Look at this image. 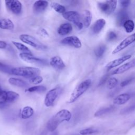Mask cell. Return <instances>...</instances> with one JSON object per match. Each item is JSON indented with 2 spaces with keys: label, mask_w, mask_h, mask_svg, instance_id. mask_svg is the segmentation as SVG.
Returning a JSON list of instances; mask_svg holds the SVG:
<instances>
[{
  "label": "cell",
  "mask_w": 135,
  "mask_h": 135,
  "mask_svg": "<svg viewBox=\"0 0 135 135\" xmlns=\"http://www.w3.org/2000/svg\"><path fill=\"white\" fill-rule=\"evenodd\" d=\"M71 116V112L66 109L59 111L48 121L46 125L47 130L51 132L54 131L62 122L69 121Z\"/></svg>",
  "instance_id": "obj_1"
},
{
  "label": "cell",
  "mask_w": 135,
  "mask_h": 135,
  "mask_svg": "<svg viewBox=\"0 0 135 135\" xmlns=\"http://www.w3.org/2000/svg\"><path fill=\"white\" fill-rule=\"evenodd\" d=\"M40 73L41 70L38 68L31 66L13 68L12 71V74L30 79L39 75Z\"/></svg>",
  "instance_id": "obj_2"
},
{
  "label": "cell",
  "mask_w": 135,
  "mask_h": 135,
  "mask_svg": "<svg viewBox=\"0 0 135 135\" xmlns=\"http://www.w3.org/2000/svg\"><path fill=\"white\" fill-rule=\"evenodd\" d=\"M91 84V81L90 79H86L79 84L72 92L68 103H71L75 102L89 89Z\"/></svg>",
  "instance_id": "obj_3"
},
{
  "label": "cell",
  "mask_w": 135,
  "mask_h": 135,
  "mask_svg": "<svg viewBox=\"0 0 135 135\" xmlns=\"http://www.w3.org/2000/svg\"><path fill=\"white\" fill-rule=\"evenodd\" d=\"M20 40L23 42L32 46L37 50L44 51L47 49V46L41 43L35 37L28 34H21L19 36Z\"/></svg>",
  "instance_id": "obj_4"
},
{
  "label": "cell",
  "mask_w": 135,
  "mask_h": 135,
  "mask_svg": "<svg viewBox=\"0 0 135 135\" xmlns=\"http://www.w3.org/2000/svg\"><path fill=\"white\" fill-rule=\"evenodd\" d=\"M97 5L102 13L107 15H109L114 12L117 5V1L109 0L98 2Z\"/></svg>",
  "instance_id": "obj_5"
},
{
  "label": "cell",
  "mask_w": 135,
  "mask_h": 135,
  "mask_svg": "<svg viewBox=\"0 0 135 135\" xmlns=\"http://www.w3.org/2000/svg\"><path fill=\"white\" fill-rule=\"evenodd\" d=\"M62 16L65 20L72 22L79 30H81L83 27V23L80 20V15L78 12L74 11L65 12L62 13Z\"/></svg>",
  "instance_id": "obj_6"
},
{
  "label": "cell",
  "mask_w": 135,
  "mask_h": 135,
  "mask_svg": "<svg viewBox=\"0 0 135 135\" xmlns=\"http://www.w3.org/2000/svg\"><path fill=\"white\" fill-rule=\"evenodd\" d=\"M62 91V89L60 87L54 88L49 90L45 95L44 99V104L46 107L53 106Z\"/></svg>",
  "instance_id": "obj_7"
},
{
  "label": "cell",
  "mask_w": 135,
  "mask_h": 135,
  "mask_svg": "<svg viewBox=\"0 0 135 135\" xmlns=\"http://www.w3.org/2000/svg\"><path fill=\"white\" fill-rule=\"evenodd\" d=\"M20 57L25 62L31 63H35L40 65H45L47 62L45 59L37 57L34 56L32 53H21L19 54Z\"/></svg>",
  "instance_id": "obj_8"
},
{
  "label": "cell",
  "mask_w": 135,
  "mask_h": 135,
  "mask_svg": "<svg viewBox=\"0 0 135 135\" xmlns=\"http://www.w3.org/2000/svg\"><path fill=\"white\" fill-rule=\"evenodd\" d=\"M5 5L8 9L15 15H18L21 13L22 5L20 1L17 0H9L5 1Z\"/></svg>",
  "instance_id": "obj_9"
},
{
  "label": "cell",
  "mask_w": 135,
  "mask_h": 135,
  "mask_svg": "<svg viewBox=\"0 0 135 135\" xmlns=\"http://www.w3.org/2000/svg\"><path fill=\"white\" fill-rule=\"evenodd\" d=\"M134 34H132L128 36H127L126 38H124L120 43L117 46V47L112 51V54H116L121 51L123 50L129 45L132 44L134 41Z\"/></svg>",
  "instance_id": "obj_10"
},
{
  "label": "cell",
  "mask_w": 135,
  "mask_h": 135,
  "mask_svg": "<svg viewBox=\"0 0 135 135\" xmlns=\"http://www.w3.org/2000/svg\"><path fill=\"white\" fill-rule=\"evenodd\" d=\"M61 43L70 45L75 48H80L82 46V44L80 40L75 36H69L63 38L61 41Z\"/></svg>",
  "instance_id": "obj_11"
},
{
  "label": "cell",
  "mask_w": 135,
  "mask_h": 135,
  "mask_svg": "<svg viewBox=\"0 0 135 135\" xmlns=\"http://www.w3.org/2000/svg\"><path fill=\"white\" fill-rule=\"evenodd\" d=\"M131 57V55H126L120 57L117 59L112 60V61L109 62L105 65V68L107 69V70H110L112 69V68L118 66L119 65L122 64L124 62L130 59Z\"/></svg>",
  "instance_id": "obj_12"
},
{
  "label": "cell",
  "mask_w": 135,
  "mask_h": 135,
  "mask_svg": "<svg viewBox=\"0 0 135 135\" xmlns=\"http://www.w3.org/2000/svg\"><path fill=\"white\" fill-rule=\"evenodd\" d=\"M134 65H135V60L134 59H133L131 61L122 64L117 69H115L114 71H112V72L111 73V74L115 75V74L124 73L127 71H128V70L130 69L131 68H133L134 66Z\"/></svg>",
  "instance_id": "obj_13"
},
{
  "label": "cell",
  "mask_w": 135,
  "mask_h": 135,
  "mask_svg": "<svg viewBox=\"0 0 135 135\" xmlns=\"http://www.w3.org/2000/svg\"><path fill=\"white\" fill-rule=\"evenodd\" d=\"M50 64L53 68L59 70H62L65 67L63 61L59 56H53L50 60Z\"/></svg>",
  "instance_id": "obj_14"
},
{
  "label": "cell",
  "mask_w": 135,
  "mask_h": 135,
  "mask_svg": "<svg viewBox=\"0 0 135 135\" xmlns=\"http://www.w3.org/2000/svg\"><path fill=\"white\" fill-rule=\"evenodd\" d=\"M49 5V2L46 1H36L34 2L33 9L35 13H41L46 9Z\"/></svg>",
  "instance_id": "obj_15"
},
{
  "label": "cell",
  "mask_w": 135,
  "mask_h": 135,
  "mask_svg": "<svg viewBox=\"0 0 135 135\" xmlns=\"http://www.w3.org/2000/svg\"><path fill=\"white\" fill-rule=\"evenodd\" d=\"M129 18L128 13L125 9H121L118 12L116 16V22L118 26H122Z\"/></svg>",
  "instance_id": "obj_16"
},
{
  "label": "cell",
  "mask_w": 135,
  "mask_h": 135,
  "mask_svg": "<svg viewBox=\"0 0 135 135\" xmlns=\"http://www.w3.org/2000/svg\"><path fill=\"white\" fill-rule=\"evenodd\" d=\"M106 24L105 21L103 18H100L97 20L92 27V31L94 34H99L104 27Z\"/></svg>",
  "instance_id": "obj_17"
},
{
  "label": "cell",
  "mask_w": 135,
  "mask_h": 135,
  "mask_svg": "<svg viewBox=\"0 0 135 135\" xmlns=\"http://www.w3.org/2000/svg\"><path fill=\"white\" fill-rule=\"evenodd\" d=\"M72 31V26L70 23H65L62 24L57 28V33L59 35L63 36L70 33Z\"/></svg>",
  "instance_id": "obj_18"
},
{
  "label": "cell",
  "mask_w": 135,
  "mask_h": 135,
  "mask_svg": "<svg viewBox=\"0 0 135 135\" xmlns=\"http://www.w3.org/2000/svg\"><path fill=\"white\" fill-rule=\"evenodd\" d=\"M130 98V95L128 93H122L115 97L113 100V103L117 105H122L125 104Z\"/></svg>",
  "instance_id": "obj_19"
},
{
  "label": "cell",
  "mask_w": 135,
  "mask_h": 135,
  "mask_svg": "<svg viewBox=\"0 0 135 135\" xmlns=\"http://www.w3.org/2000/svg\"><path fill=\"white\" fill-rule=\"evenodd\" d=\"M82 18L83 26L86 28L88 27L90 25L92 21V14L91 12L86 9L83 11L82 15Z\"/></svg>",
  "instance_id": "obj_20"
},
{
  "label": "cell",
  "mask_w": 135,
  "mask_h": 135,
  "mask_svg": "<svg viewBox=\"0 0 135 135\" xmlns=\"http://www.w3.org/2000/svg\"><path fill=\"white\" fill-rule=\"evenodd\" d=\"M14 27V23L10 19L2 18L0 20V28L12 30Z\"/></svg>",
  "instance_id": "obj_21"
},
{
  "label": "cell",
  "mask_w": 135,
  "mask_h": 135,
  "mask_svg": "<svg viewBox=\"0 0 135 135\" xmlns=\"http://www.w3.org/2000/svg\"><path fill=\"white\" fill-rule=\"evenodd\" d=\"M8 82L12 85L20 88H25L28 85L27 83L25 81L15 78H10L8 79Z\"/></svg>",
  "instance_id": "obj_22"
},
{
  "label": "cell",
  "mask_w": 135,
  "mask_h": 135,
  "mask_svg": "<svg viewBox=\"0 0 135 135\" xmlns=\"http://www.w3.org/2000/svg\"><path fill=\"white\" fill-rule=\"evenodd\" d=\"M34 114V110L32 108L29 106L25 107L21 111V116L22 119H26L31 117Z\"/></svg>",
  "instance_id": "obj_23"
},
{
  "label": "cell",
  "mask_w": 135,
  "mask_h": 135,
  "mask_svg": "<svg viewBox=\"0 0 135 135\" xmlns=\"http://www.w3.org/2000/svg\"><path fill=\"white\" fill-rule=\"evenodd\" d=\"M19 97V94L15 92L12 91H7V103H12L16 101Z\"/></svg>",
  "instance_id": "obj_24"
},
{
  "label": "cell",
  "mask_w": 135,
  "mask_h": 135,
  "mask_svg": "<svg viewBox=\"0 0 135 135\" xmlns=\"http://www.w3.org/2000/svg\"><path fill=\"white\" fill-rule=\"evenodd\" d=\"M114 109V107L113 106H110L105 108H103L100 109H99L98 111L95 112L94 113L95 117H100L101 115H102L103 114L108 113L109 112H112Z\"/></svg>",
  "instance_id": "obj_25"
},
{
  "label": "cell",
  "mask_w": 135,
  "mask_h": 135,
  "mask_svg": "<svg viewBox=\"0 0 135 135\" xmlns=\"http://www.w3.org/2000/svg\"><path fill=\"white\" fill-rule=\"evenodd\" d=\"M51 8L59 13H63L65 12V8L64 6L56 2H52L50 4Z\"/></svg>",
  "instance_id": "obj_26"
},
{
  "label": "cell",
  "mask_w": 135,
  "mask_h": 135,
  "mask_svg": "<svg viewBox=\"0 0 135 135\" xmlns=\"http://www.w3.org/2000/svg\"><path fill=\"white\" fill-rule=\"evenodd\" d=\"M12 43L18 50L22 51V53H32L30 50L23 44L15 41H12Z\"/></svg>",
  "instance_id": "obj_27"
},
{
  "label": "cell",
  "mask_w": 135,
  "mask_h": 135,
  "mask_svg": "<svg viewBox=\"0 0 135 135\" xmlns=\"http://www.w3.org/2000/svg\"><path fill=\"white\" fill-rule=\"evenodd\" d=\"M123 26L125 29V31L127 33H131L134 30V24L132 20H128L123 24Z\"/></svg>",
  "instance_id": "obj_28"
},
{
  "label": "cell",
  "mask_w": 135,
  "mask_h": 135,
  "mask_svg": "<svg viewBox=\"0 0 135 135\" xmlns=\"http://www.w3.org/2000/svg\"><path fill=\"white\" fill-rule=\"evenodd\" d=\"M46 90V88L43 85H35L27 89L25 91L29 92H42Z\"/></svg>",
  "instance_id": "obj_29"
},
{
  "label": "cell",
  "mask_w": 135,
  "mask_h": 135,
  "mask_svg": "<svg viewBox=\"0 0 135 135\" xmlns=\"http://www.w3.org/2000/svg\"><path fill=\"white\" fill-rule=\"evenodd\" d=\"M106 50V46L102 44L98 46L94 50V54L97 57H101Z\"/></svg>",
  "instance_id": "obj_30"
},
{
  "label": "cell",
  "mask_w": 135,
  "mask_h": 135,
  "mask_svg": "<svg viewBox=\"0 0 135 135\" xmlns=\"http://www.w3.org/2000/svg\"><path fill=\"white\" fill-rule=\"evenodd\" d=\"M13 68V67L8 65L0 62V71L2 72L12 74V71Z\"/></svg>",
  "instance_id": "obj_31"
},
{
  "label": "cell",
  "mask_w": 135,
  "mask_h": 135,
  "mask_svg": "<svg viewBox=\"0 0 135 135\" xmlns=\"http://www.w3.org/2000/svg\"><path fill=\"white\" fill-rule=\"evenodd\" d=\"M118 80L114 77L109 78L107 81V87L109 89H112L115 88L118 84Z\"/></svg>",
  "instance_id": "obj_32"
},
{
  "label": "cell",
  "mask_w": 135,
  "mask_h": 135,
  "mask_svg": "<svg viewBox=\"0 0 135 135\" xmlns=\"http://www.w3.org/2000/svg\"><path fill=\"white\" fill-rule=\"evenodd\" d=\"M7 103V91L3 90L0 85V105Z\"/></svg>",
  "instance_id": "obj_33"
},
{
  "label": "cell",
  "mask_w": 135,
  "mask_h": 135,
  "mask_svg": "<svg viewBox=\"0 0 135 135\" xmlns=\"http://www.w3.org/2000/svg\"><path fill=\"white\" fill-rule=\"evenodd\" d=\"M118 37L117 33L113 31H110L107 35V40L109 42H112L116 40Z\"/></svg>",
  "instance_id": "obj_34"
},
{
  "label": "cell",
  "mask_w": 135,
  "mask_h": 135,
  "mask_svg": "<svg viewBox=\"0 0 135 135\" xmlns=\"http://www.w3.org/2000/svg\"><path fill=\"white\" fill-rule=\"evenodd\" d=\"M97 132L98 131L96 129H92V128H87V129H83L80 131V133L82 135H88V134H93Z\"/></svg>",
  "instance_id": "obj_35"
},
{
  "label": "cell",
  "mask_w": 135,
  "mask_h": 135,
  "mask_svg": "<svg viewBox=\"0 0 135 135\" xmlns=\"http://www.w3.org/2000/svg\"><path fill=\"white\" fill-rule=\"evenodd\" d=\"M43 78L40 75L36 76L30 79V82L33 84H38L43 81Z\"/></svg>",
  "instance_id": "obj_36"
},
{
  "label": "cell",
  "mask_w": 135,
  "mask_h": 135,
  "mask_svg": "<svg viewBox=\"0 0 135 135\" xmlns=\"http://www.w3.org/2000/svg\"><path fill=\"white\" fill-rule=\"evenodd\" d=\"M37 33L38 35H40V36L44 37H47L49 36V33L47 32V31L44 28H40L37 31Z\"/></svg>",
  "instance_id": "obj_37"
},
{
  "label": "cell",
  "mask_w": 135,
  "mask_h": 135,
  "mask_svg": "<svg viewBox=\"0 0 135 135\" xmlns=\"http://www.w3.org/2000/svg\"><path fill=\"white\" fill-rule=\"evenodd\" d=\"M108 77H109V74H108L103 75L102 77V78L101 79V80H100L98 86H101V85H102L103 84H104L105 83V82L107 81V80H108Z\"/></svg>",
  "instance_id": "obj_38"
},
{
  "label": "cell",
  "mask_w": 135,
  "mask_h": 135,
  "mask_svg": "<svg viewBox=\"0 0 135 135\" xmlns=\"http://www.w3.org/2000/svg\"><path fill=\"white\" fill-rule=\"evenodd\" d=\"M131 1L129 0H121L120 1V3L123 8H127L130 4Z\"/></svg>",
  "instance_id": "obj_39"
},
{
  "label": "cell",
  "mask_w": 135,
  "mask_h": 135,
  "mask_svg": "<svg viewBox=\"0 0 135 135\" xmlns=\"http://www.w3.org/2000/svg\"><path fill=\"white\" fill-rule=\"evenodd\" d=\"M134 106L133 105L132 106H130L129 107L123 109V110H122L121 112V113H127L128 112H131V111H133L134 110Z\"/></svg>",
  "instance_id": "obj_40"
},
{
  "label": "cell",
  "mask_w": 135,
  "mask_h": 135,
  "mask_svg": "<svg viewBox=\"0 0 135 135\" xmlns=\"http://www.w3.org/2000/svg\"><path fill=\"white\" fill-rule=\"evenodd\" d=\"M132 80V78H129V79H126V80H123L120 83L121 86L123 87V86H127V85H128L129 84H130Z\"/></svg>",
  "instance_id": "obj_41"
},
{
  "label": "cell",
  "mask_w": 135,
  "mask_h": 135,
  "mask_svg": "<svg viewBox=\"0 0 135 135\" xmlns=\"http://www.w3.org/2000/svg\"><path fill=\"white\" fill-rule=\"evenodd\" d=\"M7 46V43L4 41H0V49H5Z\"/></svg>",
  "instance_id": "obj_42"
}]
</instances>
